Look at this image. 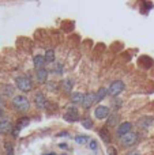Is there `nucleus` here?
Returning a JSON list of instances; mask_svg holds the SVG:
<instances>
[{
    "label": "nucleus",
    "instance_id": "32",
    "mask_svg": "<svg viewBox=\"0 0 154 155\" xmlns=\"http://www.w3.org/2000/svg\"><path fill=\"white\" fill-rule=\"evenodd\" d=\"M44 155H57V154H55V153H46V154H44Z\"/></svg>",
    "mask_w": 154,
    "mask_h": 155
},
{
    "label": "nucleus",
    "instance_id": "21",
    "mask_svg": "<svg viewBox=\"0 0 154 155\" xmlns=\"http://www.w3.org/2000/svg\"><path fill=\"white\" fill-rule=\"evenodd\" d=\"M117 118H119V116L117 114H111L108 118V121H106V128H111V127H119V124H117Z\"/></svg>",
    "mask_w": 154,
    "mask_h": 155
},
{
    "label": "nucleus",
    "instance_id": "16",
    "mask_svg": "<svg viewBox=\"0 0 154 155\" xmlns=\"http://www.w3.org/2000/svg\"><path fill=\"white\" fill-rule=\"evenodd\" d=\"M60 84H62L63 91H65V93H72V88H74V86H75V82H74V79H64Z\"/></svg>",
    "mask_w": 154,
    "mask_h": 155
},
{
    "label": "nucleus",
    "instance_id": "8",
    "mask_svg": "<svg viewBox=\"0 0 154 155\" xmlns=\"http://www.w3.org/2000/svg\"><path fill=\"white\" fill-rule=\"evenodd\" d=\"M111 114V109L105 105H98L94 109V117L97 120H104V118H108Z\"/></svg>",
    "mask_w": 154,
    "mask_h": 155
},
{
    "label": "nucleus",
    "instance_id": "12",
    "mask_svg": "<svg viewBox=\"0 0 154 155\" xmlns=\"http://www.w3.org/2000/svg\"><path fill=\"white\" fill-rule=\"evenodd\" d=\"M48 76H49V70H46V68L35 71V78H37V82L40 84H44V83L48 82Z\"/></svg>",
    "mask_w": 154,
    "mask_h": 155
},
{
    "label": "nucleus",
    "instance_id": "19",
    "mask_svg": "<svg viewBox=\"0 0 154 155\" xmlns=\"http://www.w3.org/2000/svg\"><path fill=\"white\" fill-rule=\"evenodd\" d=\"M98 135H100V137L104 140L105 143H109L111 142V132H109V128H106V127H104V128H101L100 131H98Z\"/></svg>",
    "mask_w": 154,
    "mask_h": 155
},
{
    "label": "nucleus",
    "instance_id": "26",
    "mask_svg": "<svg viewBox=\"0 0 154 155\" xmlns=\"http://www.w3.org/2000/svg\"><path fill=\"white\" fill-rule=\"evenodd\" d=\"M106 153H108V155H117V148L115 146H109Z\"/></svg>",
    "mask_w": 154,
    "mask_h": 155
},
{
    "label": "nucleus",
    "instance_id": "2",
    "mask_svg": "<svg viewBox=\"0 0 154 155\" xmlns=\"http://www.w3.org/2000/svg\"><path fill=\"white\" fill-rule=\"evenodd\" d=\"M15 86L22 93H30L33 90V83L27 75H18L15 78Z\"/></svg>",
    "mask_w": 154,
    "mask_h": 155
},
{
    "label": "nucleus",
    "instance_id": "30",
    "mask_svg": "<svg viewBox=\"0 0 154 155\" xmlns=\"http://www.w3.org/2000/svg\"><path fill=\"white\" fill-rule=\"evenodd\" d=\"M56 136H57V137H60V136H68V132H67V131H62V132H59Z\"/></svg>",
    "mask_w": 154,
    "mask_h": 155
},
{
    "label": "nucleus",
    "instance_id": "11",
    "mask_svg": "<svg viewBox=\"0 0 154 155\" xmlns=\"http://www.w3.org/2000/svg\"><path fill=\"white\" fill-rule=\"evenodd\" d=\"M45 64H46V61L42 54H35V56L33 57V67L35 68V71L45 68Z\"/></svg>",
    "mask_w": 154,
    "mask_h": 155
},
{
    "label": "nucleus",
    "instance_id": "25",
    "mask_svg": "<svg viewBox=\"0 0 154 155\" xmlns=\"http://www.w3.org/2000/svg\"><path fill=\"white\" fill-rule=\"evenodd\" d=\"M89 148H90V150H93V151L97 150V148H98L97 140H90V142H89Z\"/></svg>",
    "mask_w": 154,
    "mask_h": 155
},
{
    "label": "nucleus",
    "instance_id": "4",
    "mask_svg": "<svg viewBox=\"0 0 154 155\" xmlns=\"http://www.w3.org/2000/svg\"><path fill=\"white\" fill-rule=\"evenodd\" d=\"M138 140H139L138 134L132 131V132H130V134H127L126 136H123L122 139H120V143H122L123 147L131 148V147H134V146L138 143Z\"/></svg>",
    "mask_w": 154,
    "mask_h": 155
},
{
    "label": "nucleus",
    "instance_id": "33",
    "mask_svg": "<svg viewBox=\"0 0 154 155\" xmlns=\"http://www.w3.org/2000/svg\"><path fill=\"white\" fill-rule=\"evenodd\" d=\"M2 116H3V110L0 109V117H2Z\"/></svg>",
    "mask_w": 154,
    "mask_h": 155
},
{
    "label": "nucleus",
    "instance_id": "17",
    "mask_svg": "<svg viewBox=\"0 0 154 155\" xmlns=\"http://www.w3.org/2000/svg\"><path fill=\"white\" fill-rule=\"evenodd\" d=\"M106 97H108V88L100 87L97 90V93H95V102H97V104H100V102L104 101Z\"/></svg>",
    "mask_w": 154,
    "mask_h": 155
},
{
    "label": "nucleus",
    "instance_id": "27",
    "mask_svg": "<svg viewBox=\"0 0 154 155\" xmlns=\"http://www.w3.org/2000/svg\"><path fill=\"white\" fill-rule=\"evenodd\" d=\"M142 5H145L147 10H152V8H154V4H153V3H150V2H142Z\"/></svg>",
    "mask_w": 154,
    "mask_h": 155
},
{
    "label": "nucleus",
    "instance_id": "23",
    "mask_svg": "<svg viewBox=\"0 0 154 155\" xmlns=\"http://www.w3.org/2000/svg\"><path fill=\"white\" fill-rule=\"evenodd\" d=\"M81 124H82V127H83L85 129H92L93 128V120H92V118H89V117L82 118Z\"/></svg>",
    "mask_w": 154,
    "mask_h": 155
},
{
    "label": "nucleus",
    "instance_id": "22",
    "mask_svg": "<svg viewBox=\"0 0 154 155\" xmlns=\"http://www.w3.org/2000/svg\"><path fill=\"white\" fill-rule=\"evenodd\" d=\"M75 142H76V144H86V143L90 142V139L87 135H76Z\"/></svg>",
    "mask_w": 154,
    "mask_h": 155
},
{
    "label": "nucleus",
    "instance_id": "31",
    "mask_svg": "<svg viewBox=\"0 0 154 155\" xmlns=\"http://www.w3.org/2000/svg\"><path fill=\"white\" fill-rule=\"evenodd\" d=\"M59 147L62 148V150H67L68 146H67V143H59Z\"/></svg>",
    "mask_w": 154,
    "mask_h": 155
},
{
    "label": "nucleus",
    "instance_id": "14",
    "mask_svg": "<svg viewBox=\"0 0 154 155\" xmlns=\"http://www.w3.org/2000/svg\"><path fill=\"white\" fill-rule=\"evenodd\" d=\"M83 98H85V94L83 93H71L70 95V102L72 105H82L83 104Z\"/></svg>",
    "mask_w": 154,
    "mask_h": 155
},
{
    "label": "nucleus",
    "instance_id": "20",
    "mask_svg": "<svg viewBox=\"0 0 154 155\" xmlns=\"http://www.w3.org/2000/svg\"><path fill=\"white\" fill-rule=\"evenodd\" d=\"M51 72L52 74H56V75H63V72H64V65H63L60 61H56L53 64V67H52Z\"/></svg>",
    "mask_w": 154,
    "mask_h": 155
},
{
    "label": "nucleus",
    "instance_id": "10",
    "mask_svg": "<svg viewBox=\"0 0 154 155\" xmlns=\"http://www.w3.org/2000/svg\"><path fill=\"white\" fill-rule=\"evenodd\" d=\"M12 128H14V125L8 118H2V120H0V134L2 135L10 134V132L12 131Z\"/></svg>",
    "mask_w": 154,
    "mask_h": 155
},
{
    "label": "nucleus",
    "instance_id": "5",
    "mask_svg": "<svg viewBox=\"0 0 154 155\" xmlns=\"http://www.w3.org/2000/svg\"><path fill=\"white\" fill-rule=\"evenodd\" d=\"M153 123H154V117L153 116H142V117H139L138 120H136V123H135V125H136V128H139V129H149L150 127L153 125Z\"/></svg>",
    "mask_w": 154,
    "mask_h": 155
},
{
    "label": "nucleus",
    "instance_id": "24",
    "mask_svg": "<svg viewBox=\"0 0 154 155\" xmlns=\"http://www.w3.org/2000/svg\"><path fill=\"white\" fill-rule=\"evenodd\" d=\"M3 93H4V95H12L14 94V87L11 84H4L3 86Z\"/></svg>",
    "mask_w": 154,
    "mask_h": 155
},
{
    "label": "nucleus",
    "instance_id": "1",
    "mask_svg": "<svg viewBox=\"0 0 154 155\" xmlns=\"http://www.w3.org/2000/svg\"><path fill=\"white\" fill-rule=\"evenodd\" d=\"M11 105H12L14 110H16V112L19 113H26L29 112L30 109V101L29 98H27L26 95H15L12 98V101H11Z\"/></svg>",
    "mask_w": 154,
    "mask_h": 155
},
{
    "label": "nucleus",
    "instance_id": "9",
    "mask_svg": "<svg viewBox=\"0 0 154 155\" xmlns=\"http://www.w3.org/2000/svg\"><path fill=\"white\" fill-rule=\"evenodd\" d=\"M34 105L38 109H46L48 107V99L42 91H37L34 95Z\"/></svg>",
    "mask_w": 154,
    "mask_h": 155
},
{
    "label": "nucleus",
    "instance_id": "7",
    "mask_svg": "<svg viewBox=\"0 0 154 155\" xmlns=\"http://www.w3.org/2000/svg\"><path fill=\"white\" fill-rule=\"evenodd\" d=\"M64 120L67 123H76L79 121V113L75 106H68V109L64 113Z\"/></svg>",
    "mask_w": 154,
    "mask_h": 155
},
{
    "label": "nucleus",
    "instance_id": "18",
    "mask_svg": "<svg viewBox=\"0 0 154 155\" xmlns=\"http://www.w3.org/2000/svg\"><path fill=\"white\" fill-rule=\"evenodd\" d=\"M29 124H30V118L26 117V116H22V117L19 118L18 121H16L15 128L18 129V131H21V129H23V128H26V127H29Z\"/></svg>",
    "mask_w": 154,
    "mask_h": 155
},
{
    "label": "nucleus",
    "instance_id": "28",
    "mask_svg": "<svg viewBox=\"0 0 154 155\" xmlns=\"http://www.w3.org/2000/svg\"><path fill=\"white\" fill-rule=\"evenodd\" d=\"M5 147H7V154H8V155L12 154V146H10L8 143H5Z\"/></svg>",
    "mask_w": 154,
    "mask_h": 155
},
{
    "label": "nucleus",
    "instance_id": "6",
    "mask_svg": "<svg viewBox=\"0 0 154 155\" xmlns=\"http://www.w3.org/2000/svg\"><path fill=\"white\" fill-rule=\"evenodd\" d=\"M132 124L130 123V121H124V123H120L119 127L116 128V136L119 137V139H122L123 136H126L127 134H130V132H132Z\"/></svg>",
    "mask_w": 154,
    "mask_h": 155
},
{
    "label": "nucleus",
    "instance_id": "29",
    "mask_svg": "<svg viewBox=\"0 0 154 155\" xmlns=\"http://www.w3.org/2000/svg\"><path fill=\"white\" fill-rule=\"evenodd\" d=\"M126 155H141V154H139V151H136V150H131V151H128Z\"/></svg>",
    "mask_w": 154,
    "mask_h": 155
},
{
    "label": "nucleus",
    "instance_id": "13",
    "mask_svg": "<svg viewBox=\"0 0 154 155\" xmlns=\"http://www.w3.org/2000/svg\"><path fill=\"white\" fill-rule=\"evenodd\" d=\"M94 102H95V93H87V94H85L82 107H83V109H89V107L93 106Z\"/></svg>",
    "mask_w": 154,
    "mask_h": 155
},
{
    "label": "nucleus",
    "instance_id": "3",
    "mask_svg": "<svg viewBox=\"0 0 154 155\" xmlns=\"http://www.w3.org/2000/svg\"><path fill=\"white\" fill-rule=\"evenodd\" d=\"M126 88V84L123 80H115V82L111 83L108 88V95L112 97V98H116V97L120 95V93H123Z\"/></svg>",
    "mask_w": 154,
    "mask_h": 155
},
{
    "label": "nucleus",
    "instance_id": "15",
    "mask_svg": "<svg viewBox=\"0 0 154 155\" xmlns=\"http://www.w3.org/2000/svg\"><path fill=\"white\" fill-rule=\"evenodd\" d=\"M46 64H55L56 63V53H55V49H46V52L44 53Z\"/></svg>",
    "mask_w": 154,
    "mask_h": 155
}]
</instances>
